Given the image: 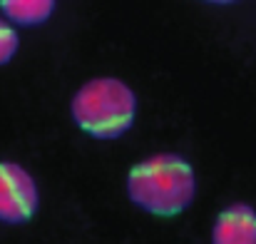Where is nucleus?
<instances>
[{
  "label": "nucleus",
  "instance_id": "nucleus-4",
  "mask_svg": "<svg viewBox=\"0 0 256 244\" xmlns=\"http://www.w3.org/2000/svg\"><path fill=\"white\" fill-rule=\"evenodd\" d=\"M212 244H256V209L234 202L219 212L212 227Z\"/></svg>",
  "mask_w": 256,
  "mask_h": 244
},
{
  "label": "nucleus",
  "instance_id": "nucleus-3",
  "mask_svg": "<svg viewBox=\"0 0 256 244\" xmlns=\"http://www.w3.org/2000/svg\"><path fill=\"white\" fill-rule=\"evenodd\" d=\"M40 207V192L32 174L18 162H0V222L25 224Z\"/></svg>",
  "mask_w": 256,
  "mask_h": 244
},
{
  "label": "nucleus",
  "instance_id": "nucleus-5",
  "mask_svg": "<svg viewBox=\"0 0 256 244\" xmlns=\"http://www.w3.org/2000/svg\"><path fill=\"white\" fill-rule=\"evenodd\" d=\"M5 18L22 28H35L50 20L55 13V0H0Z\"/></svg>",
  "mask_w": 256,
  "mask_h": 244
},
{
  "label": "nucleus",
  "instance_id": "nucleus-2",
  "mask_svg": "<svg viewBox=\"0 0 256 244\" xmlns=\"http://www.w3.org/2000/svg\"><path fill=\"white\" fill-rule=\"evenodd\" d=\"M75 125L94 140L122 137L137 115V97L127 82L117 78H94L85 82L70 105Z\"/></svg>",
  "mask_w": 256,
  "mask_h": 244
},
{
  "label": "nucleus",
  "instance_id": "nucleus-7",
  "mask_svg": "<svg viewBox=\"0 0 256 244\" xmlns=\"http://www.w3.org/2000/svg\"><path fill=\"white\" fill-rule=\"evenodd\" d=\"M209 3H219V5H224V3H232V0H209Z\"/></svg>",
  "mask_w": 256,
  "mask_h": 244
},
{
  "label": "nucleus",
  "instance_id": "nucleus-6",
  "mask_svg": "<svg viewBox=\"0 0 256 244\" xmlns=\"http://www.w3.org/2000/svg\"><path fill=\"white\" fill-rule=\"evenodd\" d=\"M18 48H20V38H18L15 28H12L8 20L0 18V68L8 65V63L15 58Z\"/></svg>",
  "mask_w": 256,
  "mask_h": 244
},
{
  "label": "nucleus",
  "instance_id": "nucleus-1",
  "mask_svg": "<svg viewBox=\"0 0 256 244\" xmlns=\"http://www.w3.org/2000/svg\"><path fill=\"white\" fill-rule=\"evenodd\" d=\"M196 194L194 167L182 155L160 152L137 162L127 174V197L154 217L182 214Z\"/></svg>",
  "mask_w": 256,
  "mask_h": 244
}]
</instances>
